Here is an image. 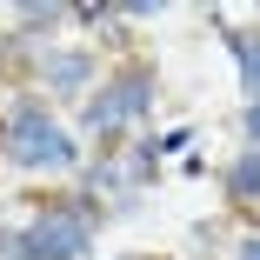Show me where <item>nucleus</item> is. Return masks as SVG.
Listing matches in <instances>:
<instances>
[{
  "label": "nucleus",
  "mask_w": 260,
  "mask_h": 260,
  "mask_svg": "<svg viewBox=\"0 0 260 260\" xmlns=\"http://www.w3.org/2000/svg\"><path fill=\"white\" fill-rule=\"evenodd\" d=\"M247 140H253V153H260V107H247Z\"/></svg>",
  "instance_id": "nucleus-9"
},
{
  "label": "nucleus",
  "mask_w": 260,
  "mask_h": 260,
  "mask_svg": "<svg viewBox=\"0 0 260 260\" xmlns=\"http://www.w3.org/2000/svg\"><path fill=\"white\" fill-rule=\"evenodd\" d=\"M0 153L14 167H74V140L54 127L47 100H14L7 127H0Z\"/></svg>",
  "instance_id": "nucleus-1"
},
{
  "label": "nucleus",
  "mask_w": 260,
  "mask_h": 260,
  "mask_svg": "<svg viewBox=\"0 0 260 260\" xmlns=\"http://www.w3.org/2000/svg\"><path fill=\"white\" fill-rule=\"evenodd\" d=\"M234 54H240V80H247L253 107H260V40H234Z\"/></svg>",
  "instance_id": "nucleus-7"
},
{
  "label": "nucleus",
  "mask_w": 260,
  "mask_h": 260,
  "mask_svg": "<svg viewBox=\"0 0 260 260\" xmlns=\"http://www.w3.org/2000/svg\"><path fill=\"white\" fill-rule=\"evenodd\" d=\"M227 193H234V200H253V193H260V153H253V147L227 167Z\"/></svg>",
  "instance_id": "nucleus-6"
},
{
  "label": "nucleus",
  "mask_w": 260,
  "mask_h": 260,
  "mask_svg": "<svg viewBox=\"0 0 260 260\" xmlns=\"http://www.w3.org/2000/svg\"><path fill=\"white\" fill-rule=\"evenodd\" d=\"M93 247V214L80 200H47L27 220V260H87Z\"/></svg>",
  "instance_id": "nucleus-2"
},
{
  "label": "nucleus",
  "mask_w": 260,
  "mask_h": 260,
  "mask_svg": "<svg viewBox=\"0 0 260 260\" xmlns=\"http://www.w3.org/2000/svg\"><path fill=\"white\" fill-rule=\"evenodd\" d=\"M60 14H67V7H54V0H27V7H20V14H14V20H20V27H27V34H40V27H54V20H60Z\"/></svg>",
  "instance_id": "nucleus-8"
},
{
  "label": "nucleus",
  "mask_w": 260,
  "mask_h": 260,
  "mask_svg": "<svg viewBox=\"0 0 260 260\" xmlns=\"http://www.w3.org/2000/svg\"><path fill=\"white\" fill-rule=\"evenodd\" d=\"M147 107H153V74L147 67H127V74H114L107 87H100V100H87V127L93 134H120Z\"/></svg>",
  "instance_id": "nucleus-3"
},
{
  "label": "nucleus",
  "mask_w": 260,
  "mask_h": 260,
  "mask_svg": "<svg viewBox=\"0 0 260 260\" xmlns=\"http://www.w3.org/2000/svg\"><path fill=\"white\" fill-rule=\"evenodd\" d=\"M147 174H153V147L114 153V160H100V167H93V193H114V200H127V193H134Z\"/></svg>",
  "instance_id": "nucleus-4"
},
{
  "label": "nucleus",
  "mask_w": 260,
  "mask_h": 260,
  "mask_svg": "<svg viewBox=\"0 0 260 260\" xmlns=\"http://www.w3.org/2000/svg\"><path fill=\"white\" fill-rule=\"evenodd\" d=\"M240 260H260V240H247V247H240Z\"/></svg>",
  "instance_id": "nucleus-10"
},
{
  "label": "nucleus",
  "mask_w": 260,
  "mask_h": 260,
  "mask_svg": "<svg viewBox=\"0 0 260 260\" xmlns=\"http://www.w3.org/2000/svg\"><path fill=\"white\" fill-rule=\"evenodd\" d=\"M40 74H47V93H80V87L93 80V60H87V54H47Z\"/></svg>",
  "instance_id": "nucleus-5"
}]
</instances>
